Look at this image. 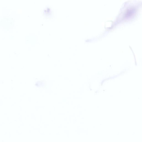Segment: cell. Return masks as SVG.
<instances>
[{
    "label": "cell",
    "instance_id": "1",
    "mask_svg": "<svg viewBox=\"0 0 142 142\" xmlns=\"http://www.w3.org/2000/svg\"><path fill=\"white\" fill-rule=\"evenodd\" d=\"M46 82L44 80L36 79L35 81V85L40 88H44L46 86Z\"/></svg>",
    "mask_w": 142,
    "mask_h": 142
},
{
    "label": "cell",
    "instance_id": "2",
    "mask_svg": "<svg viewBox=\"0 0 142 142\" xmlns=\"http://www.w3.org/2000/svg\"><path fill=\"white\" fill-rule=\"evenodd\" d=\"M135 9H131L126 12L125 15V17L126 18H129L133 15V14L134 13Z\"/></svg>",
    "mask_w": 142,
    "mask_h": 142
}]
</instances>
